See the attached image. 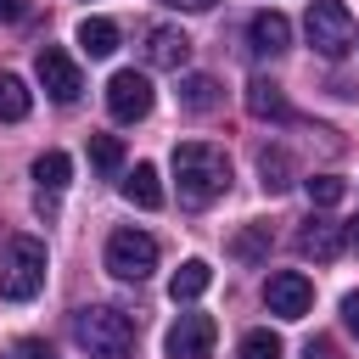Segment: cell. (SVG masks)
<instances>
[{
	"label": "cell",
	"instance_id": "obj_16",
	"mask_svg": "<svg viewBox=\"0 0 359 359\" xmlns=\"http://www.w3.org/2000/svg\"><path fill=\"white\" fill-rule=\"evenodd\" d=\"M219 101H224L219 79H208V73H185V79H180V107H185V112H213Z\"/></svg>",
	"mask_w": 359,
	"mask_h": 359
},
{
	"label": "cell",
	"instance_id": "obj_8",
	"mask_svg": "<svg viewBox=\"0 0 359 359\" xmlns=\"http://www.w3.org/2000/svg\"><path fill=\"white\" fill-rule=\"evenodd\" d=\"M213 342H219L213 314H180V320L168 325V337H163V353H168V359H208Z\"/></svg>",
	"mask_w": 359,
	"mask_h": 359
},
{
	"label": "cell",
	"instance_id": "obj_3",
	"mask_svg": "<svg viewBox=\"0 0 359 359\" xmlns=\"http://www.w3.org/2000/svg\"><path fill=\"white\" fill-rule=\"evenodd\" d=\"M45 269H50L45 241H34V236H11V241L0 247V297H6V303H28V297H39Z\"/></svg>",
	"mask_w": 359,
	"mask_h": 359
},
{
	"label": "cell",
	"instance_id": "obj_9",
	"mask_svg": "<svg viewBox=\"0 0 359 359\" xmlns=\"http://www.w3.org/2000/svg\"><path fill=\"white\" fill-rule=\"evenodd\" d=\"M264 303H269V314H280V320H303V314L314 309V286H309V275L280 269V275L264 280Z\"/></svg>",
	"mask_w": 359,
	"mask_h": 359
},
{
	"label": "cell",
	"instance_id": "obj_4",
	"mask_svg": "<svg viewBox=\"0 0 359 359\" xmlns=\"http://www.w3.org/2000/svg\"><path fill=\"white\" fill-rule=\"evenodd\" d=\"M303 28H309V45H314L325 62H342V56L353 50V39H359L353 11H348L342 0H314L309 17H303Z\"/></svg>",
	"mask_w": 359,
	"mask_h": 359
},
{
	"label": "cell",
	"instance_id": "obj_28",
	"mask_svg": "<svg viewBox=\"0 0 359 359\" xmlns=\"http://www.w3.org/2000/svg\"><path fill=\"white\" fill-rule=\"evenodd\" d=\"M163 6H180V11H208L213 0H163Z\"/></svg>",
	"mask_w": 359,
	"mask_h": 359
},
{
	"label": "cell",
	"instance_id": "obj_19",
	"mask_svg": "<svg viewBox=\"0 0 359 359\" xmlns=\"http://www.w3.org/2000/svg\"><path fill=\"white\" fill-rule=\"evenodd\" d=\"M67 174H73L67 151H39V157H34V180H39V196H56V191H67Z\"/></svg>",
	"mask_w": 359,
	"mask_h": 359
},
{
	"label": "cell",
	"instance_id": "obj_12",
	"mask_svg": "<svg viewBox=\"0 0 359 359\" xmlns=\"http://www.w3.org/2000/svg\"><path fill=\"white\" fill-rule=\"evenodd\" d=\"M247 112L264 123H292V101L275 79H247Z\"/></svg>",
	"mask_w": 359,
	"mask_h": 359
},
{
	"label": "cell",
	"instance_id": "obj_23",
	"mask_svg": "<svg viewBox=\"0 0 359 359\" xmlns=\"http://www.w3.org/2000/svg\"><path fill=\"white\" fill-rule=\"evenodd\" d=\"M90 163H95L101 174H118V168H123V140H118V135H90Z\"/></svg>",
	"mask_w": 359,
	"mask_h": 359
},
{
	"label": "cell",
	"instance_id": "obj_7",
	"mask_svg": "<svg viewBox=\"0 0 359 359\" xmlns=\"http://www.w3.org/2000/svg\"><path fill=\"white\" fill-rule=\"evenodd\" d=\"M107 112H112L118 123H140V118L151 112V79L135 73V67L112 73V79H107Z\"/></svg>",
	"mask_w": 359,
	"mask_h": 359
},
{
	"label": "cell",
	"instance_id": "obj_15",
	"mask_svg": "<svg viewBox=\"0 0 359 359\" xmlns=\"http://www.w3.org/2000/svg\"><path fill=\"white\" fill-rule=\"evenodd\" d=\"M79 50L95 56V62L112 56V50H118V22H112V17H84V22H79Z\"/></svg>",
	"mask_w": 359,
	"mask_h": 359
},
{
	"label": "cell",
	"instance_id": "obj_1",
	"mask_svg": "<svg viewBox=\"0 0 359 359\" xmlns=\"http://www.w3.org/2000/svg\"><path fill=\"white\" fill-rule=\"evenodd\" d=\"M174 185H180V202L185 208H208L230 191V157L224 146H208V140H180L174 146Z\"/></svg>",
	"mask_w": 359,
	"mask_h": 359
},
{
	"label": "cell",
	"instance_id": "obj_13",
	"mask_svg": "<svg viewBox=\"0 0 359 359\" xmlns=\"http://www.w3.org/2000/svg\"><path fill=\"white\" fill-rule=\"evenodd\" d=\"M247 39H252L258 56H280V50L292 45V22H286L280 11H258V17L247 22Z\"/></svg>",
	"mask_w": 359,
	"mask_h": 359
},
{
	"label": "cell",
	"instance_id": "obj_17",
	"mask_svg": "<svg viewBox=\"0 0 359 359\" xmlns=\"http://www.w3.org/2000/svg\"><path fill=\"white\" fill-rule=\"evenodd\" d=\"M123 196H129L135 208H163V180H157V168H151V163H135V168L123 174Z\"/></svg>",
	"mask_w": 359,
	"mask_h": 359
},
{
	"label": "cell",
	"instance_id": "obj_22",
	"mask_svg": "<svg viewBox=\"0 0 359 359\" xmlns=\"http://www.w3.org/2000/svg\"><path fill=\"white\" fill-rule=\"evenodd\" d=\"M230 252H236L241 264H258V258H269V224H247V230L230 241Z\"/></svg>",
	"mask_w": 359,
	"mask_h": 359
},
{
	"label": "cell",
	"instance_id": "obj_26",
	"mask_svg": "<svg viewBox=\"0 0 359 359\" xmlns=\"http://www.w3.org/2000/svg\"><path fill=\"white\" fill-rule=\"evenodd\" d=\"M28 17V0H0V22H22Z\"/></svg>",
	"mask_w": 359,
	"mask_h": 359
},
{
	"label": "cell",
	"instance_id": "obj_10",
	"mask_svg": "<svg viewBox=\"0 0 359 359\" xmlns=\"http://www.w3.org/2000/svg\"><path fill=\"white\" fill-rule=\"evenodd\" d=\"M185 62H191V39H185V28H174V22H157V28H146V67L180 73Z\"/></svg>",
	"mask_w": 359,
	"mask_h": 359
},
{
	"label": "cell",
	"instance_id": "obj_2",
	"mask_svg": "<svg viewBox=\"0 0 359 359\" xmlns=\"http://www.w3.org/2000/svg\"><path fill=\"white\" fill-rule=\"evenodd\" d=\"M73 337H79V348H84L90 359H129L140 331H135V320H129L123 309H112V303H90V309L73 314Z\"/></svg>",
	"mask_w": 359,
	"mask_h": 359
},
{
	"label": "cell",
	"instance_id": "obj_24",
	"mask_svg": "<svg viewBox=\"0 0 359 359\" xmlns=\"http://www.w3.org/2000/svg\"><path fill=\"white\" fill-rule=\"evenodd\" d=\"M303 185H309V202H314V208H337L342 191H348L337 174H314V180H303Z\"/></svg>",
	"mask_w": 359,
	"mask_h": 359
},
{
	"label": "cell",
	"instance_id": "obj_6",
	"mask_svg": "<svg viewBox=\"0 0 359 359\" xmlns=\"http://www.w3.org/2000/svg\"><path fill=\"white\" fill-rule=\"evenodd\" d=\"M34 73H39V84H45V95H50L56 107H73V101H79V90H84L79 62H73L67 50H56V45H45V50H39Z\"/></svg>",
	"mask_w": 359,
	"mask_h": 359
},
{
	"label": "cell",
	"instance_id": "obj_18",
	"mask_svg": "<svg viewBox=\"0 0 359 359\" xmlns=\"http://www.w3.org/2000/svg\"><path fill=\"white\" fill-rule=\"evenodd\" d=\"M258 174H264V191H269V196L292 191V180H297V168H292V157H286L280 146H264V151H258Z\"/></svg>",
	"mask_w": 359,
	"mask_h": 359
},
{
	"label": "cell",
	"instance_id": "obj_29",
	"mask_svg": "<svg viewBox=\"0 0 359 359\" xmlns=\"http://www.w3.org/2000/svg\"><path fill=\"white\" fill-rule=\"evenodd\" d=\"M342 236H348V247H359V219H348V224H342Z\"/></svg>",
	"mask_w": 359,
	"mask_h": 359
},
{
	"label": "cell",
	"instance_id": "obj_20",
	"mask_svg": "<svg viewBox=\"0 0 359 359\" xmlns=\"http://www.w3.org/2000/svg\"><path fill=\"white\" fill-rule=\"evenodd\" d=\"M28 107H34L28 84H22L17 73H0V123H22V118H28Z\"/></svg>",
	"mask_w": 359,
	"mask_h": 359
},
{
	"label": "cell",
	"instance_id": "obj_11",
	"mask_svg": "<svg viewBox=\"0 0 359 359\" xmlns=\"http://www.w3.org/2000/svg\"><path fill=\"white\" fill-rule=\"evenodd\" d=\"M342 247H348V236H342V224H331V219H303V230H297V252L303 258H314V264H331V258H342Z\"/></svg>",
	"mask_w": 359,
	"mask_h": 359
},
{
	"label": "cell",
	"instance_id": "obj_14",
	"mask_svg": "<svg viewBox=\"0 0 359 359\" xmlns=\"http://www.w3.org/2000/svg\"><path fill=\"white\" fill-rule=\"evenodd\" d=\"M208 286H213V269H208L202 258H185V264L174 269V280H168V297H174V303H196Z\"/></svg>",
	"mask_w": 359,
	"mask_h": 359
},
{
	"label": "cell",
	"instance_id": "obj_21",
	"mask_svg": "<svg viewBox=\"0 0 359 359\" xmlns=\"http://www.w3.org/2000/svg\"><path fill=\"white\" fill-rule=\"evenodd\" d=\"M236 359H286V342H280L269 325H258V331H247V337H241Z\"/></svg>",
	"mask_w": 359,
	"mask_h": 359
},
{
	"label": "cell",
	"instance_id": "obj_27",
	"mask_svg": "<svg viewBox=\"0 0 359 359\" xmlns=\"http://www.w3.org/2000/svg\"><path fill=\"white\" fill-rule=\"evenodd\" d=\"M22 359H50V348L45 342H22Z\"/></svg>",
	"mask_w": 359,
	"mask_h": 359
},
{
	"label": "cell",
	"instance_id": "obj_25",
	"mask_svg": "<svg viewBox=\"0 0 359 359\" xmlns=\"http://www.w3.org/2000/svg\"><path fill=\"white\" fill-rule=\"evenodd\" d=\"M342 325L359 337V292H348V297H342Z\"/></svg>",
	"mask_w": 359,
	"mask_h": 359
},
{
	"label": "cell",
	"instance_id": "obj_5",
	"mask_svg": "<svg viewBox=\"0 0 359 359\" xmlns=\"http://www.w3.org/2000/svg\"><path fill=\"white\" fill-rule=\"evenodd\" d=\"M107 269L118 280H146L157 269V241L146 230H112L107 236Z\"/></svg>",
	"mask_w": 359,
	"mask_h": 359
}]
</instances>
